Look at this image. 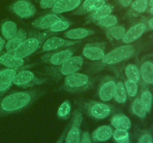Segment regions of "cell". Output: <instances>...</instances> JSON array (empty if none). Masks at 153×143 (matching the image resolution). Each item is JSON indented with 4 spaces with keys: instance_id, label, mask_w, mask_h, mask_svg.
Instances as JSON below:
<instances>
[{
    "instance_id": "cell-1",
    "label": "cell",
    "mask_w": 153,
    "mask_h": 143,
    "mask_svg": "<svg viewBox=\"0 0 153 143\" xmlns=\"http://www.w3.org/2000/svg\"><path fill=\"white\" fill-rule=\"evenodd\" d=\"M46 90L34 89L13 92L0 98V117L18 113L32 105L45 95Z\"/></svg>"
},
{
    "instance_id": "cell-2",
    "label": "cell",
    "mask_w": 153,
    "mask_h": 143,
    "mask_svg": "<svg viewBox=\"0 0 153 143\" xmlns=\"http://www.w3.org/2000/svg\"><path fill=\"white\" fill-rule=\"evenodd\" d=\"M84 60L81 56H73L71 58L59 66H49L43 68V74L49 79L58 82L64 77L70 75L81 69Z\"/></svg>"
},
{
    "instance_id": "cell-3",
    "label": "cell",
    "mask_w": 153,
    "mask_h": 143,
    "mask_svg": "<svg viewBox=\"0 0 153 143\" xmlns=\"http://www.w3.org/2000/svg\"><path fill=\"white\" fill-rule=\"evenodd\" d=\"M54 34H55V33H52L49 31H43V32H28L27 34L26 39L13 52V55L17 57L25 59L42 47L46 39Z\"/></svg>"
},
{
    "instance_id": "cell-4",
    "label": "cell",
    "mask_w": 153,
    "mask_h": 143,
    "mask_svg": "<svg viewBox=\"0 0 153 143\" xmlns=\"http://www.w3.org/2000/svg\"><path fill=\"white\" fill-rule=\"evenodd\" d=\"M134 54L135 48L132 45L127 44L126 46H120L105 54L100 60L97 61L93 66H94L95 71H99L106 66L116 65L123 61L130 59L134 56Z\"/></svg>"
},
{
    "instance_id": "cell-5",
    "label": "cell",
    "mask_w": 153,
    "mask_h": 143,
    "mask_svg": "<svg viewBox=\"0 0 153 143\" xmlns=\"http://www.w3.org/2000/svg\"><path fill=\"white\" fill-rule=\"evenodd\" d=\"M94 82V79L87 74L75 72L65 77L60 89L70 93H82L92 89Z\"/></svg>"
},
{
    "instance_id": "cell-6",
    "label": "cell",
    "mask_w": 153,
    "mask_h": 143,
    "mask_svg": "<svg viewBox=\"0 0 153 143\" xmlns=\"http://www.w3.org/2000/svg\"><path fill=\"white\" fill-rule=\"evenodd\" d=\"M76 103H77L81 111L98 120L106 119L112 113L111 106L105 103L94 101H76Z\"/></svg>"
},
{
    "instance_id": "cell-7",
    "label": "cell",
    "mask_w": 153,
    "mask_h": 143,
    "mask_svg": "<svg viewBox=\"0 0 153 143\" xmlns=\"http://www.w3.org/2000/svg\"><path fill=\"white\" fill-rule=\"evenodd\" d=\"M49 82V79L46 77H37L32 72L27 69H22L18 72L15 75L13 83L19 87L26 88L40 86Z\"/></svg>"
},
{
    "instance_id": "cell-8",
    "label": "cell",
    "mask_w": 153,
    "mask_h": 143,
    "mask_svg": "<svg viewBox=\"0 0 153 143\" xmlns=\"http://www.w3.org/2000/svg\"><path fill=\"white\" fill-rule=\"evenodd\" d=\"M83 121L82 112L77 109L73 113L71 122L69 125L68 130L65 136V143H80L82 132L81 125Z\"/></svg>"
},
{
    "instance_id": "cell-9",
    "label": "cell",
    "mask_w": 153,
    "mask_h": 143,
    "mask_svg": "<svg viewBox=\"0 0 153 143\" xmlns=\"http://www.w3.org/2000/svg\"><path fill=\"white\" fill-rule=\"evenodd\" d=\"M33 65L22 66L17 68H5L0 69V98L3 96L11 87L16 73L22 69L31 68Z\"/></svg>"
},
{
    "instance_id": "cell-10",
    "label": "cell",
    "mask_w": 153,
    "mask_h": 143,
    "mask_svg": "<svg viewBox=\"0 0 153 143\" xmlns=\"http://www.w3.org/2000/svg\"><path fill=\"white\" fill-rule=\"evenodd\" d=\"M75 49H66L55 52H48L42 55L40 59L43 63L52 66H59L64 63L74 55Z\"/></svg>"
},
{
    "instance_id": "cell-11",
    "label": "cell",
    "mask_w": 153,
    "mask_h": 143,
    "mask_svg": "<svg viewBox=\"0 0 153 143\" xmlns=\"http://www.w3.org/2000/svg\"><path fill=\"white\" fill-rule=\"evenodd\" d=\"M14 14L22 19H29L35 15L37 9L28 0H18L9 7Z\"/></svg>"
},
{
    "instance_id": "cell-12",
    "label": "cell",
    "mask_w": 153,
    "mask_h": 143,
    "mask_svg": "<svg viewBox=\"0 0 153 143\" xmlns=\"http://www.w3.org/2000/svg\"><path fill=\"white\" fill-rule=\"evenodd\" d=\"M117 83L114 79L110 76H107L100 83L98 89L99 98L102 101H110L114 98Z\"/></svg>"
},
{
    "instance_id": "cell-13",
    "label": "cell",
    "mask_w": 153,
    "mask_h": 143,
    "mask_svg": "<svg viewBox=\"0 0 153 143\" xmlns=\"http://www.w3.org/2000/svg\"><path fill=\"white\" fill-rule=\"evenodd\" d=\"M105 43H88L82 50V55L90 60L99 61L105 55Z\"/></svg>"
},
{
    "instance_id": "cell-14",
    "label": "cell",
    "mask_w": 153,
    "mask_h": 143,
    "mask_svg": "<svg viewBox=\"0 0 153 143\" xmlns=\"http://www.w3.org/2000/svg\"><path fill=\"white\" fill-rule=\"evenodd\" d=\"M79 40H67L58 37H52L46 39L42 46V52H51L57 49L75 46L80 43Z\"/></svg>"
},
{
    "instance_id": "cell-15",
    "label": "cell",
    "mask_w": 153,
    "mask_h": 143,
    "mask_svg": "<svg viewBox=\"0 0 153 143\" xmlns=\"http://www.w3.org/2000/svg\"><path fill=\"white\" fill-rule=\"evenodd\" d=\"M64 16L54 13H49L40 16L32 22V26L38 30L49 29L55 22L63 19Z\"/></svg>"
},
{
    "instance_id": "cell-16",
    "label": "cell",
    "mask_w": 153,
    "mask_h": 143,
    "mask_svg": "<svg viewBox=\"0 0 153 143\" xmlns=\"http://www.w3.org/2000/svg\"><path fill=\"white\" fill-rule=\"evenodd\" d=\"M85 0H57L55 5L52 7V12L57 14L67 13L80 7Z\"/></svg>"
},
{
    "instance_id": "cell-17",
    "label": "cell",
    "mask_w": 153,
    "mask_h": 143,
    "mask_svg": "<svg viewBox=\"0 0 153 143\" xmlns=\"http://www.w3.org/2000/svg\"><path fill=\"white\" fill-rule=\"evenodd\" d=\"M108 1V0H85L73 13L79 16L91 13L104 6Z\"/></svg>"
},
{
    "instance_id": "cell-18",
    "label": "cell",
    "mask_w": 153,
    "mask_h": 143,
    "mask_svg": "<svg viewBox=\"0 0 153 143\" xmlns=\"http://www.w3.org/2000/svg\"><path fill=\"white\" fill-rule=\"evenodd\" d=\"M146 30V24L143 22H139L136 24L134 26L130 28L128 31L126 32L122 41L126 44H130L133 42L136 41L137 39L140 38Z\"/></svg>"
},
{
    "instance_id": "cell-19",
    "label": "cell",
    "mask_w": 153,
    "mask_h": 143,
    "mask_svg": "<svg viewBox=\"0 0 153 143\" xmlns=\"http://www.w3.org/2000/svg\"><path fill=\"white\" fill-rule=\"evenodd\" d=\"M113 130L109 125H102L93 131L91 139L94 142H104L110 139L113 135Z\"/></svg>"
},
{
    "instance_id": "cell-20",
    "label": "cell",
    "mask_w": 153,
    "mask_h": 143,
    "mask_svg": "<svg viewBox=\"0 0 153 143\" xmlns=\"http://www.w3.org/2000/svg\"><path fill=\"white\" fill-rule=\"evenodd\" d=\"M25 60L17 57L14 55L8 52H0V65L7 68H17L24 65Z\"/></svg>"
},
{
    "instance_id": "cell-21",
    "label": "cell",
    "mask_w": 153,
    "mask_h": 143,
    "mask_svg": "<svg viewBox=\"0 0 153 143\" xmlns=\"http://www.w3.org/2000/svg\"><path fill=\"white\" fill-rule=\"evenodd\" d=\"M26 37L27 33L25 30L22 29V28L18 30L16 35L12 39L7 40V43H5L4 48H5L7 52L13 54L19 47V46L23 43Z\"/></svg>"
},
{
    "instance_id": "cell-22",
    "label": "cell",
    "mask_w": 153,
    "mask_h": 143,
    "mask_svg": "<svg viewBox=\"0 0 153 143\" xmlns=\"http://www.w3.org/2000/svg\"><path fill=\"white\" fill-rule=\"evenodd\" d=\"M114 7L111 4H105L98 10L90 13L86 17L87 22H97L105 16L111 14L113 12Z\"/></svg>"
},
{
    "instance_id": "cell-23",
    "label": "cell",
    "mask_w": 153,
    "mask_h": 143,
    "mask_svg": "<svg viewBox=\"0 0 153 143\" xmlns=\"http://www.w3.org/2000/svg\"><path fill=\"white\" fill-rule=\"evenodd\" d=\"M95 34V31L93 30L84 28H77L68 30L64 34V37L71 40H79L86 38Z\"/></svg>"
},
{
    "instance_id": "cell-24",
    "label": "cell",
    "mask_w": 153,
    "mask_h": 143,
    "mask_svg": "<svg viewBox=\"0 0 153 143\" xmlns=\"http://www.w3.org/2000/svg\"><path fill=\"white\" fill-rule=\"evenodd\" d=\"M111 124L115 129L117 130H128L131 127V122L129 118L123 113L114 115L111 119Z\"/></svg>"
},
{
    "instance_id": "cell-25",
    "label": "cell",
    "mask_w": 153,
    "mask_h": 143,
    "mask_svg": "<svg viewBox=\"0 0 153 143\" xmlns=\"http://www.w3.org/2000/svg\"><path fill=\"white\" fill-rule=\"evenodd\" d=\"M140 78L145 83L153 84V63L151 61H145L141 64L140 69Z\"/></svg>"
},
{
    "instance_id": "cell-26",
    "label": "cell",
    "mask_w": 153,
    "mask_h": 143,
    "mask_svg": "<svg viewBox=\"0 0 153 143\" xmlns=\"http://www.w3.org/2000/svg\"><path fill=\"white\" fill-rule=\"evenodd\" d=\"M17 25L14 22L6 20L1 23V32L4 40H9L13 38L17 33Z\"/></svg>"
},
{
    "instance_id": "cell-27",
    "label": "cell",
    "mask_w": 153,
    "mask_h": 143,
    "mask_svg": "<svg viewBox=\"0 0 153 143\" xmlns=\"http://www.w3.org/2000/svg\"><path fill=\"white\" fill-rule=\"evenodd\" d=\"M115 101L119 104H124L127 101V93L125 89V86L123 82L119 81L117 83L116 89L114 95Z\"/></svg>"
},
{
    "instance_id": "cell-28",
    "label": "cell",
    "mask_w": 153,
    "mask_h": 143,
    "mask_svg": "<svg viewBox=\"0 0 153 143\" xmlns=\"http://www.w3.org/2000/svg\"><path fill=\"white\" fill-rule=\"evenodd\" d=\"M125 74L127 79L138 83L140 79V70L134 64H128L125 68Z\"/></svg>"
},
{
    "instance_id": "cell-29",
    "label": "cell",
    "mask_w": 153,
    "mask_h": 143,
    "mask_svg": "<svg viewBox=\"0 0 153 143\" xmlns=\"http://www.w3.org/2000/svg\"><path fill=\"white\" fill-rule=\"evenodd\" d=\"M105 31L109 37L116 40H122L125 35L126 32L125 28L120 26V25H115V26L111 27L110 28H106V29H105Z\"/></svg>"
},
{
    "instance_id": "cell-30",
    "label": "cell",
    "mask_w": 153,
    "mask_h": 143,
    "mask_svg": "<svg viewBox=\"0 0 153 143\" xmlns=\"http://www.w3.org/2000/svg\"><path fill=\"white\" fill-rule=\"evenodd\" d=\"M131 112L134 115H135L137 117L140 118V119H143L146 116L147 112H146V109L144 108L143 105L142 104L140 99L139 98H135L134 101L131 104Z\"/></svg>"
},
{
    "instance_id": "cell-31",
    "label": "cell",
    "mask_w": 153,
    "mask_h": 143,
    "mask_svg": "<svg viewBox=\"0 0 153 143\" xmlns=\"http://www.w3.org/2000/svg\"><path fill=\"white\" fill-rule=\"evenodd\" d=\"M72 25V22L69 21L68 19L63 18V19H60V20L57 21L56 22L53 24L52 26L49 28L48 31H51L52 33H57L61 32V31H64L65 30H67L70 26Z\"/></svg>"
},
{
    "instance_id": "cell-32",
    "label": "cell",
    "mask_w": 153,
    "mask_h": 143,
    "mask_svg": "<svg viewBox=\"0 0 153 143\" xmlns=\"http://www.w3.org/2000/svg\"><path fill=\"white\" fill-rule=\"evenodd\" d=\"M96 23L98 26L101 27L104 29H106V28H110L117 25L118 19L114 15L109 14L108 16H105L104 18L101 19L100 20H99Z\"/></svg>"
},
{
    "instance_id": "cell-33",
    "label": "cell",
    "mask_w": 153,
    "mask_h": 143,
    "mask_svg": "<svg viewBox=\"0 0 153 143\" xmlns=\"http://www.w3.org/2000/svg\"><path fill=\"white\" fill-rule=\"evenodd\" d=\"M70 114H71V104L68 100H66L58 108L57 116L60 119L67 120L70 117Z\"/></svg>"
},
{
    "instance_id": "cell-34",
    "label": "cell",
    "mask_w": 153,
    "mask_h": 143,
    "mask_svg": "<svg viewBox=\"0 0 153 143\" xmlns=\"http://www.w3.org/2000/svg\"><path fill=\"white\" fill-rule=\"evenodd\" d=\"M140 101L143 105L144 108L146 109V112L149 113L152 107V94L149 90H143L140 94Z\"/></svg>"
},
{
    "instance_id": "cell-35",
    "label": "cell",
    "mask_w": 153,
    "mask_h": 143,
    "mask_svg": "<svg viewBox=\"0 0 153 143\" xmlns=\"http://www.w3.org/2000/svg\"><path fill=\"white\" fill-rule=\"evenodd\" d=\"M112 137L116 141L117 143H129V133L126 130H117L116 129L113 131Z\"/></svg>"
},
{
    "instance_id": "cell-36",
    "label": "cell",
    "mask_w": 153,
    "mask_h": 143,
    "mask_svg": "<svg viewBox=\"0 0 153 143\" xmlns=\"http://www.w3.org/2000/svg\"><path fill=\"white\" fill-rule=\"evenodd\" d=\"M149 6L148 0H134L131 4V10L137 13H144L147 10Z\"/></svg>"
},
{
    "instance_id": "cell-37",
    "label": "cell",
    "mask_w": 153,
    "mask_h": 143,
    "mask_svg": "<svg viewBox=\"0 0 153 143\" xmlns=\"http://www.w3.org/2000/svg\"><path fill=\"white\" fill-rule=\"evenodd\" d=\"M124 86H125V89L126 90L127 95H129L131 98L135 97L136 95H137V89H138L137 83L127 79L125 81Z\"/></svg>"
},
{
    "instance_id": "cell-38",
    "label": "cell",
    "mask_w": 153,
    "mask_h": 143,
    "mask_svg": "<svg viewBox=\"0 0 153 143\" xmlns=\"http://www.w3.org/2000/svg\"><path fill=\"white\" fill-rule=\"evenodd\" d=\"M57 0H40V7L42 9L52 8L55 4L56 3Z\"/></svg>"
},
{
    "instance_id": "cell-39",
    "label": "cell",
    "mask_w": 153,
    "mask_h": 143,
    "mask_svg": "<svg viewBox=\"0 0 153 143\" xmlns=\"http://www.w3.org/2000/svg\"><path fill=\"white\" fill-rule=\"evenodd\" d=\"M137 143H153L152 136L149 133H145L139 138Z\"/></svg>"
},
{
    "instance_id": "cell-40",
    "label": "cell",
    "mask_w": 153,
    "mask_h": 143,
    "mask_svg": "<svg viewBox=\"0 0 153 143\" xmlns=\"http://www.w3.org/2000/svg\"><path fill=\"white\" fill-rule=\"evenodd\" d=\"M80 143H93L91 136L88 131H85L81 136Z\"/></svg>"
},
{
    "instance_id": "cell-41",
    "label": "cell",
    "mask_w": 153,
    "mask_h": 143,
    "mask_svg": "<svg viewBox=\"0 0 153 143\" xmlns=\"http://www.w3.org/2000/svg\"><path fill=\"white\" fill-rule=\"evenodd\" d=\"M118 2L120 3L122 7H128V6L131 5V4L132 3L133 0H117Z\"/></svg>"
},
{
    "instance_id": "cell-42",
    "label": "cell",
    "mask_w": 153,
    "mask_h": 143,
    "mask_svg": "<svg viewBox=\"0 0 153 143\" xmlns=\"http://www.w3.org/2000/svg\"><path fill=\"white\" fill-rule=\"evenodd\" d=\"M68 128H69V125L65 128V129H64V130L63 131V133H61V135L60 136V137L58 138V141L56 142V143H64V139H65L66 133H67V130H68Z\"/></svg>"
},
{
    "instance_id": "cell-43",
    "label": "cell",
    "mask_w": 153,
    "mask_h": 143,
    "mask_svg": "<svg viewBox=\"0 0 153 143\" xmlns=\"http://www.w3.org/2000/svg\"><path fill=\"white\" fill-rule=\"evenodd\" d=\"M5 46V41L2 37H0V52H1Z\"/></svg>"
},
{
    "instance_id": "cell-44",
    "label": "cell",
    "mask_w": 153,
    "mask_h": 143,
    "mask_svg": "<svg viewBox=\"0 0 153 143\" xmlns=\"http://www.w3.org/2000/svg\"><path fill=\"white\" fill-rule=\"evenodd\" d=\"M148 25H149V28L153 29V17L151 18L150 19H149V21H148Z\"/></svg>"
},
{
    "instance_id": "cell-45",
    "label": "cell",
    "mask_w": 153,
    "mask_h": 143,
    "mask_svg": "<svg viewBox=\"0 0 153 143\" xmlns=\"http://www.w3.org/2000/svg\"><path fill=\"white\" fill-rule=\"evenodd\" d=\"M149 6L150 7H153V0H149Z\"/></svg>"
},
{
    "instance_id": "cell-46",
    "label": "cell",
    "mask_w": 153,
    "mask_h": 143,
    "mask_svg": "<svg viewBox=\"0 0 153 143\" xmlns=\"http://www.w3.org/2000/svg\"><path fill=\"white\" fill-rule=\"evenodd\" d=\"M148 12H149V13H151V14H153V7H150V8L148 10Z\"/></svg>"
},
{
    "instance_id": "cell-47",
    "label": "cell",
    "mask_w": 153,
    "mask_h": 143,
    "mask_svg": "<svg viewBox=\"0 0 153 143\" xmlns=\"http://www.w3.org/2000/svg\"><path fill=\"white\" fill-rule=\"evenodd\" d=\"M148 1H149V0H148Z\"/></svg>"
}]
</instances>
